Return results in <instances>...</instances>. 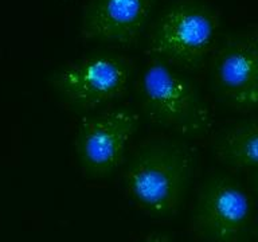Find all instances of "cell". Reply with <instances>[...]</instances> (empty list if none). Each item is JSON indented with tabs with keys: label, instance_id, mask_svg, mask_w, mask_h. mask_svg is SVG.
Wrapping results in <instances>:
<instances>
[{
	"label": "cell",
	"instance_id": "cell-1",
	"mask_svg": "<svg viewBox=\"0 0 258 242\" xmlns=\"http://www.w3.org/2000/svg\"><path fill=\"white\" fill-rule=\"evenodd\" d=\"M191 149L179 140L153 137L133 152L125 186L133 201L155 217L177 213L192 176Z\"/></svg>",
	"mask_w": 258,
	"mask_h": 242
},
{
	"label": "cell",
	"instance_id": "cell-10",
	"mask_svg": "<svg viewBox=\"0 0 258 242\" xmlns=\"http://www.w3.org/2000/svg\"><path fill=\"white\" fill-rule=\"evenodd\" d=\"M140 242H171L169 238L165 234H151L148 237H145L144 239H141Z\"/></svg>",
	"mask_w": 258,
	"mask_h": 242
},
{
	"label": "cell",
	"instance_id": "cell-7",
	"mask_svg": "<svg viewBox=\"0 0 258 242\" xmlns=\"http://www.w3.org/2000/svg\"><path fill=\"white\" fill-rule=\"evenodd\" d=\"M211 80L226 104L238 110L258 109V31L235 32L211 54Z\"/></svg>",
	"mask_w": 258,
	"mask_h": 242
},
{
	"label": "cell",
	"instance_id": "cell-8",
	"mask_svg": "<svg viewBox=\"0 0 258 242\" xmlns=\"http://www.w3.org/2000/svg\"><path fill=\"white\" fill-rule=\"evenodd\" d=\"M159 0H89L81 22L84 39L131 46L148 24Z\"/></svg>",
	"mask_w": 258,
	"mask_h": 242
},
{
	"label": "cell",
	"instance_id": "cell-3",
	"mask_svg": "<svg viewBox=\"0 0 258 242\" xmlns=\"http://www.w3.org/2000/svg\"><path fill=\"white\" fill-rule=\"evenodd\" d=\"M141 110L152 124L189 137L211 128V113L194 81L183 70L151 58L139 82Z\"/></svg>",
	"mask_w": 258,
	"mask_h": 242
},
{
	"label": "cell",
	"instance_id": "cell-2",
	"mask_svg": "<svg viewBox=\"0 0 258 242\" xmlns=\"http://www.w3.org/2000/svg\"><path fill=\"white\" fill-rule=\"evenodd\" d=\"M219 15L205 0H173L149 28L151 58L185 70L199 69L217 46Z\"/></svg>",
	"mask_w": 258,
	"mask_h": 242
},
{
	"label": "cell",
	"instance_id": "cell-6",
	"mask_svg": "<svg viewBox=\"0 0 258 242\" xmlns=\"http://www.w3.org/2000/svg\"><path fill=\"white\" fill-rule=\"evenodd\" d=\"M140 117L126 106L82 117L77 129L76 153L86 175L108 176L125 159Z\"/></svg>",
	"mask_w": 258,
	"mask_h": 242
},
{
	"label": "cell",
	"instance_id": "cell-11",
	"mask_svg": "<svg viewBox=\"0 0 258 242\" xmlns=\"http://www.w3.org/2000/svg\"><path fill=\"white\" fill-rule=\"evenodd\" d=\"M250 185H251V189L258 197V168L254 169L251 175H250Z\"/></svg>",
	"mask_w": 258,
	"mask_h": 242
},
{
	"label": "cell",
	"instance_id": "cell-4",
	"mask_svg": "<svg viewBox=\"0 0 258 242\" xmlns=\"http://www.w3.org/2000/svg\"><path fill=\"white\" fill-rule=\"evenodd\" d=\"M132 60L113 50L89 52L54 74L60 98L76 110H94L120 98L132 80Z\"/></svg>",
	"mask_w": 258,
	"mask_h": 242
},
{
	"label": "cell",
	"instance_id": "cell-9",
	"mask_svg": "<svg viewBox=\"0 0 258 242\" xmlns=\"http://www.w3.org/2000/svg\"><path fill=\"white\" fill-rule=\"evenodd\" d=\"M214 153L229 168H258V118L237 121L222 128L214 139Z\"/></svg>",
	"mask_w": 258,
	"mask_h": 242
},
{
	"label": "cell",
	"instance_id": "cell-5",
	"mask_svg": "<svg viewBox=\"0 0 258 242\" xmlns=\"http://www.w3.org/2000/svg\"><path fill=\"white\" fill-rule=\"evenodd\" d=\"M246 190L226 173H213L199 187L192 211V230L207 242H239L251 221Z\"/></svg>",
	"mask_w": 258,
	"mask_h": 242
}]
</instances>
